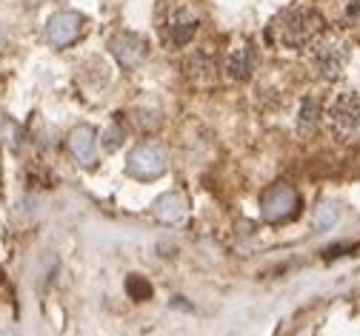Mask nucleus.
<instances>
[{
  "instance_id": "obj_1",
  "label": "nucleus",
  "mask_w": 360,
  "mask_h": 336,
  "mask_svg": "<svg viewBox=\"0 0 360 336\" xmlns=\"http://www.w3.org/2000/svg\"><path fill=\"white\" fill-rule=\"evenodd\" d=\"M321 32H323V18L318 12L306 6H289L275 18L272 29H269V37L281 49H303Z\"/></svg>"
},
{
  "instance_id": "obj_2",
  "label": "nucleus",
  "mask_w": 360,
  "mask_h": 336,
  "mask_svg": "<svg viewBox=\"0 0 360 336\" xmlns=\"http://www.w3.org/2000/svg\"><path fill=\"white\" fill-rule=\"evenodd\" d=\"M309 66L321 80H338L349 63V46L338 34H318L309 46Z\"/></svg>"
},
{
  "instance_id": "obj_3",
  "label": "nucleus",
  "mask_w": 360,
  "mask_h": 336,
  "mask_svg": "<svg viewBox=\"0 0 360 336\" xmlns=\"http://www.w3.org/2000/svg\"><path fill=\"white\" fill-rule=\"evenodd\" d=\"M198 15L186 6L174 0V4H166L163 12H160V37L169 49H177V46H186L195 34H198Z\"/></svg>"
},
{
  "instance_id": "obj_4",
  "label": "nucleus",
  "mask_w": 360,
  "mask_h": 336,
  "mask_svg": "<svg viewBox=\"0 0 360 336\" xmlns=\"http://www.w3.org/2000/svg\"><path fill=\"white\" fill-rule=\"evenodd\" d=\"M326 123L340 140H357L360 137V98L354 91L338 94L326 112Z\"/></svg>"
},
{
  "instance_id": "obj_5",
  "label": "nucleus",
  "mask_w": 360,
  "mask_h": 336,
  "mask_svg": "<svg viewBox=\"0 0 360 336\" xmlns=\"http://www.w3.org/2000/svg\"><path fill=\"white\" fill-rule=\"evenodd\" d=\"M297 208H300V197L289 182L269 188L263 194V203H260V211H263L266 222H286L297 214Z\"/></svg>"
},
{
  "instance_id": "obj_6",
  "label": "nucleus",
  "mask_w": 360,
  "mask_h": 336,
  "mask_svg": "<svg viewBox=\"0 0 360 336\" xmlns=\"http://www.w3.org/2000/svg\"><path fill=\"white\" fill-rule=\"evenodd\" d=\"M126 171L138 180H155L166 171V154L152 146V142H143V146H134L129 152V160H126Z\"/></svg>"
},
{
  "instance_id": "obj_7",
  "label": "nucleus",
  "mask_w": 360,
  "mask_h": 336,
  "mask_svg": "<svg viewBox=\"0 0 360 336\" xmlns=\"http://www.w3.org/2000/svg\"><path fill=\"white\" fill-rule=\"evenodd\" d=\"M257 63H260L257 46L252 40H240L226 52V77L235 80V83H243V80H249L255 74Z\"/></svg>"
},
{
  "instance_id": "obj_8",
  "label": "nucleus",
  "mask_w": 360,
  "mask_h": 336,
  "mask_svg": "<svg viewBox=\"0 0 360 336\" xmlns=\"http://www.w3.org/2000/svg\"><path fill=\"white\" fill-rule=\"evenodd\" d=\"M112 46V55L115 60L123 66V69H134V66H141L146 60V40L141 34H134V32H120L109 40Z\"/></svg>"
},
{
  "instance_id": "obj_9",
  "label": "nucleus",
  "mask_w": 360,
  "mask_h": 336,
  "mask_svg": "<svg viewBox=\"0 0 360 336\" xmlns=\"http://www.w3.org/2000/svg\"><path fill=\"white\" fill-rule=\"evenodd\" d=\"M83 34V18L77 12H58L46 26V40L58 49H66Z\"/></svg>"
},
{
  "instance_id": "obj_10",
  "label": "nucleus",
  "mask_w": 360,
  "mask_h": 336,
  "mask_svg": "<svg viewBox=\"0 0 360 336\" xmlns=\"http://www.w3.org/2000/svg\"><path fill=\"white\" fill-rule=\"evenodd\" d=\"M69 149L75 154V160L86 168H92L98 163V134L92 126H77L69 134Z\"/></svg>"
},
{
  "instance_id": "obj_11",
  "label": "nucleus",
  "mask_w": 360,
  "mask_h": 336,
  "mask_svg": "<svg viewBox=\"0 0 360 336\" xmlns=\"http://www.w3.org/2000/svg\"><path fill=\"white\" fill-rule=\"evenodd\" d=\"M186 211H189L186 197L177 194V191H169V194L158 197V203H155V217H158L160 222H169V225L186 220Z\"/></svg>"
},
{
  "instance_id": "obj_12",
  "label": "nucleus",
  "mask_w": 360,
  "mask_h": 336,
  "mask_svg": "<svg viewBox=\"0 0 360 336\" xmlns=\"http://www.w3.org/2000/svg\"><path fill=\"white\" fill-rule=\"evenodd\" d=\"M318 123H321V103L314 98H303L300 112H297V123H295L300 140H309L314 134V128H318Z\"/></svg>"
},
{
  "instance_id": "obj_13",
  "label": "nucleus",
  "mask_w": 360,
  "mask_h": 336,
  "mask_svg": "<svg viewBox=\"0 0 360 336\" xmlns=\"http://www.w3.org/2000/svg\"><path fill=\"white\" fill-rule=\"evenodd\" d=\"M340 222V206L338 203H321L314 211V228L318 231H329Z\"/></svg>"
},
{
  "instance_id": "obj_14",
  "label": "nucleus",
  "mask_w": 360,
  "mask_h": 336,
  "mask_svg": "<svg viewBox=\"0 0 360 336\" xmlns=\"http://www.w3.org/2000/svg\"><path fill=\"white\" fill-rule=\"evenodd\" d=\"M126 291H129L134 300H149V297H152V285H149L143 276L134 274V276L126 279Z\"/></svg>"
},
{
  "instance_id": "obj_15",
  "label": "nucleus",
  "mask_w": 360,
  "mask_h": 336,
  "mask_svg": "<svg viewBox=\"0 0 360 336\" xmlns=\"http://www.w3.org/2000/svg\"><path fill=\"white\" fill-rule=\"evenodd\" d=\"M120 128H106V137H103V146L109 149V152H115L117 146H120Z\"/></svg>"
}]
</instances>
